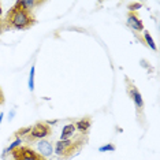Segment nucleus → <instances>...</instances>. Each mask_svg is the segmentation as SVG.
Instances as JSON below:
<instances>
[{"label":"nucleus","mask_w":160,"mask_h":160,"mask_svg":"<svg viewBox=\"0 0 160 160\" xmlns=\"http://www.w3.org/2000/svg\"><path fill=\"white\" fill-rule=\"evenodd\" d=\"M52 160H62V159H52Z\"/></svg>","instance_id":"aec40b11"},{"label":"nucleus","mask_w":160,"mask_h":160,"mask_svg":"<svg viewBox=\"0 0 160 160\" xmlns=\"http://www.w3.org/2000/svg\"><path fill=\"white\" fill-rule=\"evenodd\" d=\"M144 38H145V41H147V45L152 51H158V48H156V45H155V42H153V38L151 37V34H149L147 30H144Z\"/></svg>","instance_id":"f8f14e48"},{"label":"nucleus","mask_w":160,"mask_h":160,"mask_svg":"<svg viewBox=\"0 0 160 160\" xmlns=\"http://www.w3.org/2000/svg\"><path fill=\"white\" fill-rule=\"evenodd\" d=\"M52 126L49 125L47 121H40L34 123L30 127V133L25 138L26 141H34V140H45L47 137H49L52 134Z\"/></svg>","instance_id":"7ed1b4c3"},{"label":"nucleus","mask_w":160,"mask_h":160,"mask_svg":"<svg viewBox=\"0 0 160 160\" xmlns=\"http://www.w3.org/2000/svg\"><path fill=\"white\" fill-rule=\"evenodd\" d=\"M74 133H75L74 123H68V125L63 126V130H62V134H60V140H70V138L74 136Z\"/></svg>","instance_id":"9d476101"},{"label":"nucleus","mask_w":160,"mask_h":160,"mask_svg":"<svg viewBox=\"0 0 160 160\" xmlns=\"http://www.w3.org/2000/svg\"><path fill=\"white\" fill-rule=\"evenodd\" d=\"M14 115H15V110H11L10 111V115H8V121H11V119L14 118Z\"/></svg>","instance_id":"a211bd4d"},{"label":"nucleus","mask_w":160,"mask_h":160,"mask_svg":"<svg viewBox=\"0 0 160 160\" xmlns=\"http://www.w3.org/2000/svg\"><path fill=\"white\" fill-rule=\"evenodd\" d=\"M127 92H129V96L132 97V100L134 101V104H136L137 108L144 107V100H142V96H141L140 90H138L130 81H127Z\"/></svg>","instance_id":"39448f33"},{"label":"nucleus","mask_w":160,"mask_h":160,"mask_svg":"<svg viewBox=\"0 0 160 160\" xmlns=\"http://www.w3.org/2000/svg\"><path fill=\"white\" fill-rule=\"evenodd\" d=\"M37 152L40 155L42 156V158H49V156H52L53 155V145L51 141L48 140H41V141H38L37 142Z\"/></svg>","instance_id":"423d86ee"},{"label":"nucleus","mask_w":160,"mask_h":160,"mask_svg":"<svg viewBox=\"0 0 160 160\" xmlns=\"http://www.w3.org/2000/svg\"><path fill=\"white\" fill-rule=\"evenodd\" d=\"M3 19H4L6 32L7 30H26V29L33 28L36 22H37L33 12L25 11L17 3L7 11L6 17Z\"/></svg>","instance_id":"f257e3e1"},{"label":"nucleus","mask_w":160,"mask_h":160,"mask_svg":"<svg viewBox=\"0 0 160 160\" xmlns=\"http://www.w3.org/2000/svg\"><path fill=\"white\" fill-rule=\"evenodd\" d=\"M90 125H92V122H90L89 118H83V119H79L78 122L74 123L75 126V130H78L81 134H88V130L90 129Z\"/></svg>","instance_id":"1a4fd4ad"},{"label":"nucleus","mask_w":160,"mask_h":160,"mask_svg":"<svg viewBox=\"0 0 160 160\" xmlns=\"http://www.w3.org/2000/svg\"><path fill=\"white\" fill-rule=\"evenodd\" d=\"M29 133H30V127H22V129H19L18 132L14 133V137L15 138H26L29 136Z\"/></svg>","instance_id":"ddd939ff"},{"label":"nucleus","mask_w":160,"mask_h":160,"mask_svg":"<svg viewBox=\"0 0 160 160\" xmlns=\"http://www.w3.org/2000/svg\"><path fill=\"white\" fill-rule=\"evenodd\" d=\"M142 4L141 3H132V4H129V12H136L137 10H140Z\"/></svg>","instance_id":"dca6fc26"},{"label":"nucleus","mask_w":160,"mask_h":160,"mask_svg":"<svg viewBox=\"0 0 160 160\" xmlns=\"http://www.w3.org/2000/svg\"><path fill=\"white\" fill-rule=\"evenodd\" d=\"M15 3L21 8H23L25 11H29V12H33L34 7L42 4V2H34V0H18Z\"/></svg>","instance_id":"6e6552de"},{"label":"nucleus","mask_w":160,"mask_h":160,"mask_svg":"<svg viewBox=\"0 0 160 160\" xmlns=\"http://www.w3.org/2000/svg\"><path fill=\"white\" fill-rule=\"evenodd\" d=\"M114 151H115L114 144H105V145H101L99 148V152H114Z\"/></svg>","instance_id":"4468645a"},{"label":"nucleus","mask_w":160,"mask_h":160,"mask_svg":"<svg viewBox=\"0 0 160 160\" xmlns=\"http://www.w3.org/2000/svg\"><path fill=\"white\" fill-rule=\"evenodd\" d=\"M10 155L12 156V160H47L29 145H21L14 149Z\"/></svg>","instance_id":"20e7f679"},{"label":"nucleus","mask_w":160,"mask_h":160,"mask_svg":"<svg viewBox=\"0 0 160 160\" xmlns=\"http://www.w3.org/2000/svg\"><path fill=\"white\" fill-rule=\"evenodd\" d=\"M6 32L4 26V19H3V8H2V3H0V34Z\"/></svg>","instance_id":"2eb2a0df"},{"label":"nucleus","mask_w":160,"mask_h":160,"mask_svg":"<svg viewBox=\"0 0 160 160\" xmlns=\"http://www.w3.org/2000/svg\"><path fill=\"white\" fill-rule=\"evenodd\" d=\"M127 25H129L133 30L144 32V25L141 22L140 17H138L136 12H129V15H127Z\"/></svg>","instance_id":"0eeeda50"},{"label":"nucleus","mask_w":160,"mask_h":160,"mask_svg":"<svg viewBox=\"0 0 160 160\" xmlns=\"http://www.w3.org/2000/svg\"><path fill=\"white\" fill-rule=\"evenodd\" d=\"M34 75H36V66H32L30 74H29V82H28V86H29V90H30V92L34 90Z\"/></svg>","instance_id":"9b49d317"},{"label":"nucleus","mask_w":160,"mask_h":160,"mask_svg":"<svg viewBox=\"0 0 160 160\" xmlns=\"http://www.w3.org/2000/svg\"><path fill=\"white\" fill-rule=\"evenodd\" d=\"M4 104V93H3V90L0 89V107Z\"/></svg>","instance_id":"f3484780"},{"label":"nucleus","mask_w":160,"mask_h":160,"mask_svg":"<svg viewBox=\"0 0 160 160\" xmlns=\"http://www.w3.org/2000/svg\"><path fill=\"white\" fill-rule=\"evenodd\" d=\"M86 141H88V136L81 133L74 140L72 138H70V140H59L56 141L55 147H53V153L63 160L71 159L72 156L79 153V151L83 148Z\"/></svg>","instance_id":"f03ea898"},{"label":"nucleus","mask_w":160,"mask_h":160,"mask_svg":"<svg viewBox=\"0 0 160 160\" xmlns=\"http://www.w3.org/2000/svg\"><path fill=\"white\" fill-rule=\"evenodd\" d=\"M3 118H4V114H3V112H0V125H2V121H3Z\"/></svg>","instance_id":"6ab92c4d"}]
</instances>
